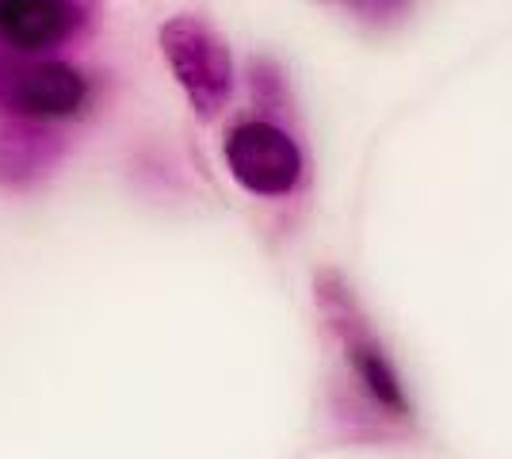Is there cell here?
<instances>
[{"label":"cell","mask_w":512,"mask_h":459,"mask_svg":"<svg viewBox=\"0 0 512 459\" xmlns=\"http://www.w3.org/2000/svg\"><path fill=\"white\" fill-rule=\"evenodd\" d=\"M81 27V0H0V50L12 58H43L62 50Z\"/></svg>","instance_id":"1"},{"label":"cell","mask_w":512,"mask_h":459,"mask_svg":"<svg viewBox=\"0 0 512 459\" xmlns=\"http://www.w3.org/2000/svg\"><path fill=\"white\" fill-rule=\"evenodd\" d=\"M226 161L234 176L256 196H283L295 188L302 157L295 142L268 123H245L226 142Z\"/></svg>","instance_id":"2"},{"label":"cell","mask_w":512,"mask_h":459,"mask_svg":"<svg viewBox=\"0 0 512 459\" xmlns=\"http://www.w3.org/2000/svg\"><path fill=\"white\" fill-rule=\"evenodd\" d=\"M161 43H165V54H169L180 85L188 88V96L195 100V108L207 115L218 111V104L230 92V58H226L222 43L195 20H172Z\"/></svg>","instance_id":"3"},{"label":"cell","mask_w":512,"mask_h":459,"mask_svg":"<svg viewBox=\"0 0 512 459\" xmlns=\"http://www.w3.org/2000/svg\"><path fill=\"white\" fill-rule=\"evenodd\" d=\"M4 96L27 119H65L81 111L88 88L81 73L62 62H31L8 77Z\"/></svg>","instance_id":"4"}]
</instances>
